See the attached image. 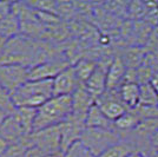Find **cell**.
Wrapping results in <instances>:
<instances>
[{"mask_svg":"<svg viewBox=\"0 0 158 157\" xmlns=\"http://www.w3.org/2000/svg\"><path fill=\"white\" fill-rule=\"evenodd\" d=\"M72 96H53L37 111L33 132L59 126L72 116Z\"/></svg>","mask_w":158,"mask_h":157,"instance_id":"6da1fadb","label":"cell"},{"mask_svg":"<svg viewBox=\"0 0 158 157\" xmlns=\"http://www.w3.org/2000/svg\"><path fill=\"white\" fill-rule=\"evenodd\" d=\"M52 97V80H27L24 85L12 93V100L15 108L26 106L39 109Z\"/></svg>","mask_w":158,"mask_h":157,"instance_id":"7a4b0ae2","label":"cell"},{"mask_svg":"<svg viewBox=\"0 0 158 157\" xmlns=\"http://www.w3.org/2000/svg\"><path fill=\"white\" fill-rule=\"evenodd\" d=\"M123 141V135L116 129L104 128H86L81 137L80 143L85 146L94 157L99 156L102 152L114 144Z\"/></svg>","mask_w":158,"mask_h":157,"instance_id":"3957f363","label":"cell"},{"mask_svg":"<svg viewBox=\"0 0 158 157\" xmlns=\"http://www.w3.org/2000/svg\"><path fill=\"white\" fill-rule=\"evenodd\" d=\"M30 69L18 64H0V84L12 93L28 80Z\"/></svg>","mask_w":158,"mask_h":157,"instance_id":"277c9868","label":"cell"},{"mask_svg":"<svg viewBox=\"0 0 158 157\" xmlns=\"http://www.w3.org/2000/svg\"><path fill=\"white\" fill-rule=\"evenodd\" d=\"M30 141H31V146L34 145L39 148L45 155L61 151V135L59 126H53L32 132L30 135Z\"/></svg>","mask_w":158,"mask_h":157,"instance_id":"5b68a950","label":"cell"},{"mask_svg":"<svg viewBox=\"0 0 158 157\" xmlns=\"http://www.w3.org/2000/svg\"><path fill=\"white\" fill-rule=\"evenodd\" d=\"M72 65L69 60L54 58L33 66L28 71V80H52L66 67Z\"/></svg>","mask_w":158,"mask_h":157,"instance_id":"8992f818","label":"cell"},{"mask_svg":"<svg viewBox=\"0 0 158 157\" xmlns=\"http://www.w3.org/2000/svg\"><path fill=\"white\" fill-rule=\"evenodd\" d=\"M59 128L61 135V151L65 154L73 144L80 141V137L86 129L85 119L72 115L66 122L60 124Z\"/></svg>","mask_w":158,"mask_h":157,"instance_id":"52a82bcc","label":"cell"},{"mask_svg":"<svg viewBox=\"0 0 158 157\" xmlns=\"http://www.w3.org/2000/svg\"><path fill=\"white\" fill-rule=\"evenodd\" d=\"M96 104L111 122L117 121L127 111V108L120 100L118 90H106L99 98H97Z\"/></svg>","mask_w":158,"mask_h":157,"instance_id":"ba28073f","label":"cell"},{"mask_svg":"<svg viewBox=\"0 0 158 157\" xmlns=\"http://www.w3.org/2000/svg\"><path fill=\"white\" fill-rule=\"evenodd\" d=\"M53 84V96H72L74 91L81 85L78 80L73 65L66 67L52 79Z\"/></svg>","mask_w":158,"mask_h":157,"instance_id":"9c48e42d","label":"cell"},{"mask_svg":"<svg viewBox=\"0 0 158 157\" xmlns=\"http://www.w3.org/2000/svg\"><path fill=\"white\" fill-rule=\"evenodd\" d=\"M112 58L99 60L94 72L91 74V77L87 79L85 82V84H84L85 89L96 98V100L106 91L107 69H109V65L111 63Z\"/></svg>","mask_w":158,"mask_h":157,"instance_id":"30bf717a","label":"cell"},{"mask_svg":"<svg viewBox=\"0 0 158 157\" xmlns=\"http://www.w3.org/2000/svg\"><path fill=\"white\" fill-rule=\"evenodd\" d=\"M96 104V98L85 89L84 85H80L72 95L73 116L86 119V116L90 109Z\"/></svg>","mask_w":158,"mask_h":157,"instance_id":"8fae6325","label":"cell"},{"mask_svg":"<svg viewBox=\"0 0 158 157\" xmlns=\"http://www.w3.org/2000/svg\"><path fill=\"white\" fill-rule=\"evenodd\" d=\"M0 136L11 145V144L20 143L28 135L20 126L17 119L12 115H10L2 122V124L0 125Z\"/></svg>","mask_w":158,"mask_h":157,"instance_id":"7c38bea8","label":"cell"},{"mask_svg":"<svg viewBox=\"0 0 158 157\" xmlns=\"http://www.w3.org/2000/svg\"><path fill=\"white\" fill-rule=\"evenodd\" d=\"M127 67L119 56H114L107 69L106 78V90H118L123 84V79L126 73Z\"/></svg>","mask_w":158,"mask_h":157,"instance_id":"4fadbf2b","label":"cell"},{"mask_svg":"<svg viewBox=\"0 0 158 157\" xmlns=\"http://www.w3.org/2000/svg\"><path fill=\"white\" fill-rule=\"evenodd\" d=\"M146 54L148 53L145 49L139 45H135L124 49L122 54H119V57L124 62L127 69H139L144 64Z\"/></svg>","mask_w":158,"mask_h":157,"instance_id":"5bb4252c","label":"cell"},{"mask_svg":"<svg viewBox=\"0 0 158 157\" xmlns=\"http://www.w3.org/2000/svg\"><path fill=\"white\" fill-rule=\"evenodd\" d=\"M120 100L127 108V110H132L139 105V96H140V85L139 84H123L118 89Z\"/></svg>","mask_w":158,"mask_h":157,"instance_id":"9a60e30c","label":"cell"},{"mask_svg":"<svg viewBox=\"0 0 158 157\" xmlns=\"http://www.w3.org/2000/svg\"><path fill=\"white\" fill-rule=\"evenodd\" d=\"M37 111L38 109H34V108L20 106V108H15L14 112L12 113V116L17 119V122L19 123L20 126L24 129L27 135H31L33 132V125L35 122Z\"/></svg>","mask_w":158,"mask_h":157,"instance_id":"2e32d148","label":"cell"},{"mask_svg":"<svg viewBox=\"0 0 158 157\" xmlns=\"http://www.w3.org/2000/svg\"><path fill=\"white\" fill-rule=\"evenodd\" d=\"M86 128H104V129H114L113 122H111L105 115L102 112L97 104L90 109L85 119Z\"/></svg>","mask_w":158,"mask_h":157,"instance_id":"e0dca14e","label":"cell"},{"mask_svg":"<svg viewBox=\"0 0 158 157\" xmlns=\"http://www.w3.org/2000/svg\"><path fill=\"white\" fill-rule=\"evenodd\" d=\"M158 130V118L156 119H144L140 121L139 124L136 126V129L131 131V134L135 136L136 141H151L152 136Z\"/></svg>","mask_w":158,"mask_h":157,"instance_id":"ac0fdd59","label":"cell"},{"mask_svg":"<svg viewBox=\"0 0 158 157\" xmlns=\"http://www.w3.org/2000/svg\"><path fill=\"white\" fill-rule=\"evenodd\" d=\"M97 64H98V62H96L93 59L86 58V57L78 59L73 64V69H74V72H76V76H77V78H78V80L80 82L81 85H84L86 80L91 77V74L94 72L96 67H97Z\"/></svg>","mask_w":158,"mask_h":157,"instance_id":"d6986e66","label":"cell"},{"mask_svg":"<svg viewBox=\"0 0 158 157\" xmlns=\"http://www.w3.org/2000/svg\"><path fill=\"white\" fill-rule=\"evenodd\" d=\"M136 145L129 142V141H120L119 143L114 144L110 146L109 149H106L104 152H102L97 157H130L135 152H137Z\"/></svg>","mask_w":158,"mask_h":157,"instance_id":"ffe728a7","label":"cell"},{"mask_svg":"<svg viewBox=\"0 0 158 157\" xmlns=\"http://www.w3.org/2000/svg\"><path fill=\"white\" fill-rule=\"evenodd\" d=\"M139 122L140 119L138 118V116L132 110H127L123 116H120L117 121L113 122V125H114V129L123 135L125 132H131L135 130L136 126L139 124Z\"/></svg>","mask_w":158,"mask_h":157,"instance_id":"44dd1931","label":"cell"},{"mask_svg":"<svg viewBox=\"0 0 158 157\" xmlns=\"http://www.w3.org/2000/svg\"><path fill=\"white\" fill-rule=\"evenodd\" d=\"M139 105L142 106H158V93L150 84L140 85Z\"/></svg>","mask_w":158,"mask_h":157,"instance_id":"7402d4cb","label":"cell"},{"mask_svg":"<svg viewBox=\"0 0 158 157\" xmlns=\"http://www.w3.org/2000/svg\"><path fill=\"white\" fill-rule=\"evenodd\" d=\"M30 146H31V141H30V135H28L20 143L11 144L0 157H24L27 148Z\"/></svg>","mask_w":158,"mask_h":157,"instance_id":"603a6c76","label":"cell"},{"mask_svg":"<svg viewBox=\"0 0 158 157\" xmlns=\"http://www.w3.org/2000/svg\"><path fill=\"white\" fill-rule=\"evenodd\" d=\"M0 109L6 112L8 116L12 115L15 110V105L12 100L11 93L7 91L1 84H0Z\"/></svg>","mask_w":158,"mask_h":157,"instance_id":"cb8c5ba5","label":"cell"},{"mask_svg":"<svg viewBox=\"0 0 158 157\" xmlns=\"http://www.w3.org/2000/svg\"><path fill=\"white\" fill-rule=\"evenodd\" d=\"M148 5L140 1H136V2H129V10H127V14L133 18V19H142L145 14H148Z\"/></svg>","mask_w":158,"mask_h":157,"instance_id":"d4e9b609","label":"cell"},{"mask_svg":"<svg viewBox=\"0 0 158 157\" xmlns=\"http://www.w3.org/2000/svg\"><path fill=\"white\" fill-rule=\"evenodd\" d=\"M65 157H94L80 142L74 143L65 152Z\"/></svg>","mask_w":158,"mask_h":157,"instance_id":"484cf974","label":"cell"},{"mask_svg":"<svg viewBox=\"0 0 158 157\" xmlns=\"http://www.w3.org/2000/svg\"><path fill=\"white\" fill-rule=\"evenodd\" d=\"M12 12V2L0 1V25Z\"/></svg>","mask_w":158,"mask_h":157,"instance_id":"4316f807","label":"cell"},{"mask_svg":"<svg viewBox=\"0 0 158 157\" xmlns=\"http://www.w3.org/2000/svg\"><path fill=\"white\" fill-rule=\"evenodd\" d=\"M24 157H45V154L40 150L39 148L32 145V146L27 148V150H26V152H25V156Z\"/></svg>","mask_w":158,"mask_h":157,"instance_id":"83f0119b","label":"cell"},{"mask_svg":"<svg viewBox=\"0 0 158 157\" xmlns=\"http://www.w3.org/2000/svg\"><path fill=\"white\" fill-rule=\"evenodd\" d=\"M150 85L155 89V91L158 93V70H155L153 72V74H152L151 79H150V83H149Z\"/></svg>","mask_w":158,"mask_h":157,"instance_id":"f1b7e54d","label":"cell"},{"mask_svg":"<svg viewBox=\"0 0 158 157\" xmlns=\"http://www.w3.org/2000/svg\"><path fill=\"white\" fill-rule=\"evenodd\" d=\"M150 148L158 149V130L156 131V134L152 136L151 141H150Z\"/></svg>","mask_w":158,"mask_h":157,"instance_id":"f546056e","label":"cell"},{"mask_svg":"<svg viewBox=\"0 0 158 157\" xmlns=\"http://www.w3.org/2000/svg\"><path fill=\"white\" fill-rule=\"evenodd\" d=\"M7 41H8V39H6L4 36L0 34V57H1V54L4 52V49H5V46H6Z\"/></svg>","mask_w":158,"mask_h":157,"instance_id":"4dcf8cb0","label":"cell"},{"mask_svg":"<svg viewBox=\"0 0 158 157\" xmlns=\"http://www.w3.org/2000/svg\"><path fill=\"white\" fill-rule=\"evenodd\" d=\"M146 151L151 155V157H158V149H153V148H149L146 149Z\"/></svg>","mask_w":158,"mask_h":157,"instance_id":"1f68e13d","label":"cell"},{"mask_svg":"<svg viewBox=\"0 0 158 157\" xmlns=\"http://www.w3.org/2000/svg\"><path fill=\"white\" fill-rule=\"evenodd\" d=\"M45 157H65V154L64 152H54V154H48V155H45Z\"/></svg>","mask_w":158,"mask_h":157,"instance_id":"d6a6232c","label":"cell"},{"mask_svg":"<svg viewBox=\"0 0 158 157\" xmlns=\"http://www.w3.org/2000/svg\"><path fill=\"white\" fill-rule=\"evenodd\" d=\"M7 116H8V115H7L6 112H5V111H2V110L0 109V125L2 124V122H4L5 119H6Z\"/></svg>","mask_w":158,"mask_h":157,"instance_id":"836d02e7","label":"cell"},{"mask_svg":"<svg viewBox=\"0 0 158 157\" xmlns=\"http://www.w3.org/2000/svg\"><path fill=\"white\" fill-rule=\"evenodd\" d=\"M130 157H144V156H143L142 151H137V152H135V154H133V155H131Z\"/></svg>","mask_w":158,"mask_h":157,"instance_id":"e575fe53","label":"cell"},{"mask_svg":"<svg viewBox=\"0 0 158 157\" xmlns=\"http://www.w3.org/2000/svg\"><path fill=\"white\" fill-rule=\"evenodd\" d=\"M142 154H143V156L144 157H151V155H150L146 150H142Z\"/></svg>","mask_w":158,"mask_h":157,"instance_id":"d590c367","label":"cell"}]
</instances>
